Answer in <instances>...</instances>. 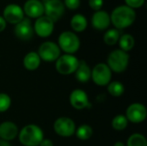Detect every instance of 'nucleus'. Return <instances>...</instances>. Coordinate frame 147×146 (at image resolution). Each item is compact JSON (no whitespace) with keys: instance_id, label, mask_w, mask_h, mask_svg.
Wrapping results in <instances>:
<instances>
[{"instance_id":"nucleus-1","label":"nucleus","mask_w":147,"mask_h":146,"mask_svg":"<svg viewBox=\"0 0 147 146\" xmlns=\"http://www.w3.org/2000/svg\"><path fill=\"white\" fill-rule=\"evenodd\" d=\"M109 15L111 23L114 25L115 28L118 30L125 29L132 26L137 16L135 9L126 4L115 7Z\"/></svg>"},{"instance_id":"nucleus-2","label":"nucleus","mask_w":147,"mask_h":146,"mask_svg":"<svg viewBox=\"0 0 147 146\" xmlns=\"http://www.w3.org/2000/svg\"><path fill=\"white\" fill-rule=\"evenodd\" d=\"M17 137L22 145L39 146L44 139V133L38 125L28 124L19 131Z\"/></svg>"},{"instance_id":"nucleus-3","label":"nucleus","mask_w":147,"mask_h":146,"mask_svg":"<svg viewBox=\"0 0 147 146\" xmlns=\"http://www.w3.org/2000/svg\"><path fill=\"white\" fill-rule=\"evenodd\" d=\"M129 59L128 52L121 49H115L109 54L106 64L112 72L122 73L128 67Z\"/></svg>"},{"instance_id":"nucleus-4","label":"nucleus","mask_w":147,"mask_h":146,"mask_svg":"<svg viewBox=\"0 0 147 146\" xmlns=\"http://www.w3.org/2000/svg\"><path fill=\"white\" fill-rule=\"evenodd\" d=\"M57 44L61 52H64L65 54L74 55L79 50L81 42L76 33L67 30L59 35Z\"/></svg>"},{"instance_id":"nucleus-5","label":"nucleus","mask_w":147,"mask_h":146,"mask_svg":"<svg viewBox=\"0 0 147 146\" xmlns=\"http://www.w3.org/2000/svg\"><path fill=\"white\" fill-rule=\"evenodd\" d=\"M79 65V59L72 54H63L55 61V69L61 75L73 74Z\"/></svg>"},{"instance_id":"nucleus-6","label":"nucleus","mask_w":147,"mask_h":146,"mask_svg":"<svg viewBox=\"0 0 147 146\" xmlns=\"http://www.w3.org/2000/svg\"><path fill=\"white\" fill-rule=\"evenodd\" d=\"M91 79L97 86H107L111 82L112 71L106 63H98L91 70Z\"/></svg>"},{"instance_id":"nucleus-7","label":"nucleus","mask_w":147,"mask_h":146,"mask_svg":"<svg viewBox=\"0 0 147 146\" xmlns=\"http://www.w3.org/2000/svg\"><path fill=\"white\" fill-rule=\"evenodd\" d=\"M44 6V15L50 18L54 23L65 14V7L61 0H41Z\"/></svg>"},{"instance_id":"nucleus-8","label":"nucleus","mask_w":147,"mask_h":146,"mask_svg":"<svg viewBox=\"0 0 147 146\" xmlns=\"http://www.w3.org/2000/svg\"><path fill=\"white\" fill-rule=\"evenodd\" d=\"M37 53L40 59L45 62H55L61 55V50L57 43L47 40L40 44Z\"/></svg>"},{"instance_id":"nucleus-9","label":"nucleus","mask_w":147,"mask_h":146,"mask_svg":"<svg viewBox=\"0 0 147 146\" xmlns=\"http://www.w3.org/2000/svg\"><path fill=\"white\" fill-rule=\"evenodd\" d=\"M76 124L74 120L69 117L62 116L58 118L53 123L54 133L63 138H69L75 134Z\"/></svg>"},{"instance_id":"nucleus-10","label":"nucleus","mask_w":147,"mask_h":146,"mask_svg":"<svg viewBox=\"0 0 147 146\" xmlns=\"http://www.w3.org/2000/svg\"><path fill=\"white\" fill-rule=\"evenodd\" d=\"M125 116L127 119L128 122L134 124L142 123L146 119V108L142 103L134 102L127 107Z\"/></svg>"},{"instance_id":"nucleus-11","label":"nucleus","mask_w":147,"mask_h":146,"mask_svg":"<svg viewBox=\"0 0 147 146\" xmlns=\"http://www.w3.org/2000/svg\"><path fill=\"white\" fill-rule=\"evenodd\" d=\"M34 32L40 38L49 37L54 30V22L46 15L37 18L33 25Z\"/></svg>"},{"instance_id":"nucleus-12","label":"nucleus","mask_w":147,"mask_h":146,"mask_svg":"<svg viewBox=\"0 0 147 146\" xmlns=\"http://www.w3.org/2000/svg\"><path fill=\"white\" fill-rule=\"evenodd\" d=\"M3 17L6 22L16 25L25 17V15L20 5L16 3H9L3 9Z\"/></svg>"},{"instance_id":"nucleus-13","label":"nucleus","mask_w":147,"mask_h":146,"mask_svg":"<svg viewBox=\"0 0 147 146\" xmlns=\"http://www.w3.org/2000/svg\"><path fill=\"white\" fill-rule=\"evenodd\" d=\"M14 34L21 40L28 41L31 40L34 34L31 20L28 17H24L20 22L15 25Z\"/></svg>"},{"instance_id":"nucleus-14","label":"nucleus","mask_w":147,"mask_h":146,"mask_svg":"<svg viewBox=\"0 0 147 146\" xmlns=\"http://www.w3.org/2000/svg\"><path fill=\"white\" fill-rule=\"evenodd\" d=\"M71 106L77 110H83L90 107L88 94L81 89H73L69 96Z\"/></svg>"},{"instance_id":"nucleus-15","label":"nucleus","mask_w":147,"mask_h":146,"mask_svg":"<svg viewBox=\"0 0 147 146\" xmlns=\"http://www.w3.org/2000/svg\"><path fill=\"white\" fill-rule=\"evenodd\" d=\"M110 24V15L107 11L100 9L93 13L91 16V25L95 29L104 31L109 28Z\"/></svg>"},{"instance_id":"nucleus-16","label":"nucleus","mask_w":147,"mask_h":146,"mask_svg":"<svg viewBox=\"0 0 147 146\" xmlns=\"http://www.w3.org/2000/svg\"><path fill=\"white\" fill-rule=\"evenodd\" d=\"M23 12L28 18L37 19L44 15V6L41 0H27L23 4Z\"/></svg>"},{"instance_id":"nucleus-17","label":"nucleus","mask_w":147,"mask_h":146,"mask_svg":"<svg viewBox=\"0 0 147 146\" xmlns=\"http://www.w3.org/2000/svg\"><path fill=\"white\" fill-rule=\"evenodd\" d=\"M19 133L18 126L16 123L6 120L0 124V139L6 141L14 140Z\"/></svg>"},{"instance_id":"nucleus-18","label":"nucleus","mask_w":147,"mask_h":146,"mask_svg":"<svg viewBox=\"0 0 147 146\" xmlns=\"http://www.w3.org/2000/svg\"><path fill=\"white\" fill-rule=\"evenodd\" d=\"M75 78L81 83H86L91 79V68L84 60H79L78 67L74 72Z\"/></svg>"},{"instance_id":"nucleus-19","label":"nucleus","mask_w":147,"mask_h":146,"mask_svg":"<svg viewBox=\"0 0 147 146\" xmlns=\"http://www.w3.org/2000/svg\"><path fill=\"white\" fill-rule=\"evenodd\" d=\"M23 63V66L27 71H34L35 70H37L41 63V59L40 58V56L38 55L37 52H28L22 60Z\"/></svg>"},{"instance_id":"nucleus-20","label":"nucleus","mask_w":147,"mask_h":146,"mask_svg":"<svg viewBox=\"0 0 147 146\" xmlns=\"http://www.w3.org/2000/svg\"><path fill=\"white\" fill-rule=\"evenodd\" d=\"M70 25L74 33H82L87 28L88 21L86 16H84L83 14L78 13L71 17L70 21Z\"/></svg>"},{"instance_id":"nucleus-21","label":"nucleus","mask_w":147,"mask_h":146,"mask_svg":"<svg viewBox=\"0 0 147 146\" xmlns=\"http://www.w3.org/2000/svg\"><path fill=\"white\" fill-rule=\"evenodd\" d=\"M118 44L121 50L128 52L129 51H131L135 45V39L134 37L130 34H124L120 36V39L118 40Z\"/></svg>"},{"instance_id":"nucleus-22","label":"nucleus","mask_w":147,"mask_h":146,"mask_svg":"<svg viewBox=\"0 0 147 146\" xmlns=\"http://www.w3.org/2000/svg\"><path fill=\"white\" fill-rule=\"evenodd\" d=\"M121 34L120 30L116 28H109L107 29L106 32L103 34V41L108 46H115L118 43V40L120 39Z\"/></svg>"},{"instance_id":"nucleus-23","label":"nucleus","mask_w":147,"mask_h":146,"mask_svg":"<svg viewBox=\"0 0 147 146\" xmlns=\"http://www.w3.org/2000/svg\"><path fill=\"white\" fill-rule=\"evenodd\" d=\"M75 135L79 140H89L93 135V128L88 124H82L76 129Z\"/></svg>"},{"instance_id":"nucleus-24","label":"nucleus","mask_w":147,"mask_h":146,"mask_svg":"<svg viewBox=\"0 0 147 146\" xmlns=\"http://www.w3.org/2000/svg\"><path fill=\"white\" fill-rule=\"evenodd\" d=\"M107 89L109 95L114 97H120L125 92V87L120 81H111L107 85Z\"/></svg>"},{"instance_id":"nucleus-25","label":"nucleus","mask_w":147,"mask_h":146,"mask_svg":"<svg viewBox=\"0 0 147 146\" xmlns=\"http://www.w3.org/2000/svg\"><path fill=\"white\" fill-rule=\"evenodd\" d=\"M128 120L124 114H118L115 116L111 121V126L115 131H123L128 126Z\"/></svg>"},{"instance_id":"nucleus-26","label":"nucleus","mask_w":147,"mask_h":146,"mask_svg":"<svg viewBox=\"0 0 147 146\" xmlns=\"http://www.w3.org/2000/svg\"><path fill=\"white\" fill-rule=\"evenodd\" d=\"M126 146H147V140L144 135L134 133L127 139Z\"/></svg>"},{"instance_id":"nucleus-27","label":"nucleus","mask_w":147,"mask_h":146,"mask_svg":"<svg viewBox=\"0 0 147 146\" xmlns=\"http://www.w3.org/2000/svg\"><path fill=\"white\" fill-rule=\"evenodd\" d=\"M11 106V98L6 93H0V113L6 112Z\"/></svg>"},{"instance_id":"nucleus-28","label":"nucleus","mask_w":147,"mask_h":146,"mask_svg":"<svg viewBox=\"0 0 147 146\" xmlns=\"http://www.w3.org/2000/svg\"><path fill=\"white\" fill-rule=\"evenodd\" d=\"M64 5L71 10H75L80 7L81 0H64Z\"/></svg>"},{"instance_id":"nucleus-29","label":"nucleus","mask_w":147,"mask_h":146,"mask_svg":"<svg viewBox=\"0 0 147 146\" xmlns=\"http://www.w3.org/2000/svg\"><path fill=\"white\" fill-rule=\"evenodd\" d=\"M124 1L127 6L134 9L141 8L145 4V2H146V0H124Z\"/></svg>"},{"instance_id":"nucleus-30","label":"nucleus","mask_w":147,"mask_h":146,"mask_svg":"<svg viewBox=\"0 0 147 146\" xmlns=\"http://www.w3.org/2000/svg\"><path fill=\"white\" fill-rule=\"evenodd\" d=\"M89 6L94 11H98L103 6V0H89Z\"/></svg>"},{"instance_id":"nucleus-31","label":"nucleus","mask_w":147,"mask_h":146,"mask_svg":"<svg viewBox=\"0 0 147 146\" xmlns=\"http://www.w3.org/2000/svg\"><path fill=\"white\" fill-rule=\"evenodd\" d=\"M39 146H53V142L51 139H43L41 140V142L40 143Z\"/></svg>"},{"instance_id":"nucleus-32","label":"nucleus","mask_w":147,"mask_h":146,"mask_svg":"<svg viewBox=\"0 0 147 146\" xmlns=\"http://www.w3.org/2000/svg\"><path fill=\"white\" fill-rule=\"evenodd\" d=\"M6 26H7V22H5L3 17L0 15V33H2L6 28Z\"/></svg>"},{"instance_id":"nucleus-33","label":"nucleus","mask_w":147,"mask_h":146,"mask_svg":"<svg viewBox=\"0 0 147 146\" xmlns=\"http://www.w3.org/2000/svg\"><path fill=\"white\" fill-rule=\"evenodd\" d=\"M0 146H11V145L9 141H6V140L0 139Z\"/></svg>"},{"instance_id":"nucleus-34","label":"nucleus","mask_w":147,"mask_h":146,"mask_svg":"<svg viewBox=\"0 0 147 146\" xmlns=\"http://www.w3.org/2000/svg\"><path fill=\"white\" fill-rule=\"evenodd\" d=\"M114 146H126V145L123 143V142H121V141H118V142H116Z\"/></svg>"}]
</instances>
